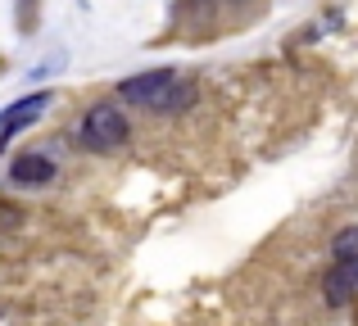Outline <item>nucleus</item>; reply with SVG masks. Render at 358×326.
<instances>
[{"label": "nucleus", "mask_w": 358, "mask_h": 326, "mask_svg": "<svg viewBox=\"0 0 358 326\" xmlns=\"http://www.w3.org/2000/svg\"><path fill=\"white\" fill-rule=\"evenodd\" d=\"M118 100L141 105V109H159V114H182L195 100V87L186 77H177V73H168V68H155V73H141V77L122 82Z\"/></svg>", "instance_id": "obj_1"}, {"label": "nucleus", "mask_w": 358, "mask_h": 326, "mask_svg": "<svg viewBox=\"0 0 358 326\" xmlns=\"http://www.w3.org/2000/svg\"><path fill=\"white\" fill-rule=\"evenodd\" d=\"M127 141V118L114 105H91L87 118H82V145L91 150H114V145Z\"/></svg>", "instance_id": "obj_2"}, {"label": "nucleus", "mask_w": 358, "mask_h": 326, "mask_svg": "<svg viewBox=\"0 0 358 326\" xmlns=\"http://www.w3.org/2000/svg\"><path fill=\"white\" fill-rule=\"evenodd\" d=\"M45 105H50V96H45V91H41V96H27V100H18V105L9 109L5 118H0V145H5L9 136H18L27 123H36V118L45 114Z\"/></svg>", "instance_id": "obj_3"}, {"label": "nucleus", "mask_w": 358, "mask_h": 326, "mask_svg": "<svg viewBox=\"0 0 358 326\" xmlns=\"http://www.w3.org/2000/svg\"><path fill=\"white\" fill-rule=\"evenodd\" d=\"M9 181H18V186H45V181H55V163L45 159V154H18V159L9 163Z\"/></svg>", "instance_id": "obj_4"}, {"label": "nucleus", "mask_w": 358, "mask_h": 326, "mask_svg": "<svg viewBox=\"0 0 358 326\" xmlns=\"http://www.w3.org/2000/svg\"><path fill=\"white\" fill-rule=\"evenodd\" d=\"M354 286H358V272L354 267H341V263H331V272H327V304L331 309H345V304L354 299Z\"/></svg>", "instance_id": "obj_5"}, {"label": "nucleus", "mask_w": 358, "mask_h": 326, "mask_svg": "<svg viewBox=\"0 0 358 326\" xmlns=\"http://www.w3.org/2000/svg\"><path fill=\"white\" fill-rule=\"evenodd\" d=\"M331 263L354 267V272H358V227H345L341 236L331 240Z\"/></svg>", "instance_id": "obj_6"}]
</instances>
